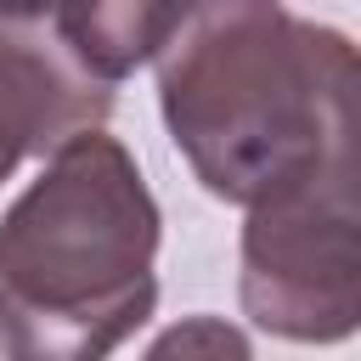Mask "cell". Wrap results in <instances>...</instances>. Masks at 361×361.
Instances as JSON below:
<instances>
[{
  "instance_id": "cell-1",
  "label": "cell",
  "mask_w": 361,
  "mask_h": 361,
  "mask_svg": "<svg viewBox=\"0 0 361 361\" xmlns=\"http://www.w3.org/2000/svg\"><path fill=\"white\" fill-rule=\"evenodd\" d=\"M158 107L192 175L254 209L355 152V51L288 6L180 11L158 51Z\"/></svg>"
},
{
  "instance_id": "cell-2",
  "label": "cell",
  "mask_w": 361,
  "mask_h": 361,
  "mask_svg": "<svg viewBox=\"0 0 361 361\" xmlns=\"http://www.w3.org/2000/svg\"><path fill=\"white\" fill-rule=\"evenodd\" d=\"M158 203L107 130L62 141L0 214V355L107 361L158 305Z\"/></svg>"
},
{
  "instance_id": "cell-3",
  "label": "cell",
  "mask_w": 361,
  "mask_h": 361,
  "mask_svg": "<svg viewBox=\"0 0 361 361\" xmlns=\"http://www.w3.org/2000/svg\"><path fill=\"white\" fill-rule=\"evenodd\" d=\"M243 310L293 344H338L361 322L355 152L259 197L243 226Z\"/></svg>"
},
{
  "instance_id": "cell-4",
  "label": "cell",
  "mask_w": 361,
  "mask_h": 361,
  "mask_svg": "<svg viewBox=\"0 0 361 361\" xmlns=\"http://www.w3.org/2000/svg\"><path fill=\"white\" fill-rule=\"evenodd\" d=\"M113 85H102L68 45L56 11H0V180L62 141L102 130Z\"/></svg>"
},
{
  "instance_id": "cell-5",
  "label": "cell",
  "mask_w": 361,
  "mask_h": 361,
  "mask_svg": "<svg viewBox=\"0 0 361 361\" xmlns=\"http://www.w3.org/2000/svg\"><path fill=\"white\" fill-rule=\"evenodd\" d=\"M56 17H62L73 56L102 85H118L124 73H135L147 56L164 51V39L180 23V6H79V11H56Z\"/></svg>"
},
{
  "instance_id": "cell-6",
  "label": "cell",
  "mask_w": 361,
  "mask_h": 361,
  "mask_svg": "<svg viewBox=\"0 0 361 361\" xmlns=\"http://www.w3.org/2000/svg\"><path fill=\"white\" fill-rule=\"evenodd\" d=\"M141 361H254V350H248V338L231 322H220V316H186L169 333H158Z\"/></svg>"
}]
</instances>
